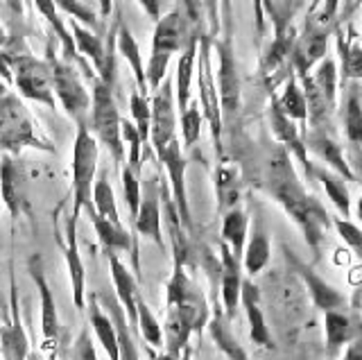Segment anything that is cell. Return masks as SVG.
Returning <instances> with one entry per match:
<instances>
[{"instance_id":"6da1fadb","label":"cell","mask_w":362,"mask_h":360,"mask_svg":"<svg viewBox=\"0 0 362 360\" xmlns=\"http://www.w3.org/2000/svg\"><path fill=\"white\" fill-rule=\"evenodd\" d=\"M263 188L279 202L283 211L301 229L313 254L320 256L322 243L326 238V231L331 229L333 220L320 204V199L305 190L292 166V156L281 145L272 148L263 161Z\"/></svg>"},{"instance_id":"7a4b0ae2","label":"cell","mask_w":362,"mask_h":360,"mask_svg":"<svg viewBox=\"0 0 362 360\" xmlns=\"http://www.w3.org/2000/svg\"><path fill=\"white\" fill-rule=\"evenodd\" d=\"M195 32L197 30H190V21L184 16L181 9H173V12L163 14L156 21L150 64H147V69H145L147 88H150L152 93L163 84L168 75V64L173 59V54L184 50L188 39L195 35Z\"/></svg>"},{"instance_id":"3957f363","label":"cell","mask_w":362,"mask_h":360,"mask_svg":"<svg viewBox=\"0 0 362 360\" xmlns=\"http://www.w3.org/2000/svg\"><path fill=\"white\" fill-rule=\"evenodd\" d=\"M120 114L116 98H113V86L93 77V88H90V111L86 125L100 145H105L113 161L122 163L124 159V143L120 132Z\"/></svg>"},{"instance_id":"277c9868","label":"cell","mask_w":362,"mask_h":360,"mask_svg":"<svg viewBox=\"0 0 362 360\" xmlns=\"http://www.w3.org/2000/svg\"><path fill=\"white\" fill-rule=\"evenodd\" d=\"M100 143L90 134L88 125H77V137L73 145V216L95 211L93 207V184L98 173Z\"/></svg>"},{"instance_id":"5b68a950","label":"cell","mask_w":362,"mask_h":360,"mask_svg":"<svg viewBox=\"0 0 362 360\" xmlns=\"http://www.w3.org/2000/svg\"><path fill=\"white\" fill-rule=\"evenodd\" d=\"M48 66L52 75V91L54 98L59 100L66 114L71 116L77 125H86L88 111H90V93L79 77L77 69L66 59L54 57V41L48 43Z\"/></svg>"},{"instance_id":"8992f818","label":"cell","mask_w":362,"mask_h":360,"mask_svg":"<svg viewBox=\"0 0 362 360\" xmlns=\"http://www.w3.org/2000/svg\"><path fill=\"white\" fill-rule=\"evenodd\" d=\"M5 59L9 64L11 82H14L16 91L23 98L41 103L54 111L57 98L52 91V75L48 62L37 59L34 54H5Z\"/></svg>"},{"instance_id":"52a82bcc","label":"cell","mask_w":362,"mask_h":360,"mask_svg":"<svg viewBox=\"0 0 362 360\" xmlns=\"http://www.w3.org/2000/svg\"><path fill=\"white\" fill-rule=\"evenodd\" d=\"M25 145H34V148L41 150H52L50 145H45L41 139H37L32 118L21 100L14 93H9L5 86H0V148L16 156L21 148H25Z\"/></svg>"},{"instance_id":"ba28073f","label":"cell","mask_w":362,"mask_h":360,"mask_svg":"<svg viewBox=\"0 0 362 360\" xmlns=\"http://www.w3.org/2000/svg\"><path fill=\"white\" fill-rule=\"evenodd\" d=\"M218 52V98H220V111H222V125L231 122L240 114V73H238L235 50L231 35H224L215 43Z\"/></svg>"},{"instance_id":"9c48e42d","label":"cell","mask_w":362,"mask_h":360,"mask_svg":"<svg viewBox=\"0 0 362 360\" xmlns=\"http://www.w3.org/2000/svg\"><path fill=\"white\" fill-rule=\"evenodd\" d=\"M331 30V25H322L315 16L305 21V28L301 35H297V41H294V48L290 54V69L297 80L310 75L315 66L326 57Z\"/></svg>"},{"instance_id":"30bf717a","label":"cell","mask_w":362,"mask_h":360,"mask_svg":"<svg viewBox=\"0 0 362 360\" xmlns=\"http://www.w3.org/2000/svg\"><path fill=\"white\" fill-rule=\"evenodd\" d=\"M197 82H199V98L204 105V118L211 122L213 129V143L215 150L222 156V111H220V98H218V84L211 73V41L206 35H199L197 46Z\"/></svg>"},{"instance_id":"8fae6325","label":"cell","mask_w":362,"mask_h":360,"mask_svg":"<svg viewBox=\"0 0 362 360\" xmlns=\"http://www.w3.org/2000/svg\"><path fill=\"white\" fill-rule=\"evenodd\" d=\"M152 118H150V143L154 150V159L163 154L165 145L175 139L177 129V103H175V84L163 80V84L156 88L150 100Z\"/></svg>"},{"instance_id":"7c38bea8","label":"cell","mask_w":362,"mask_h":360,"mask_svg":"<svg viewBox=\"0 0 362 360\" xmlns=\"http://www.w3.org/2000/svg\"><path fill=\"white\" fill-rule=\"evenodd\" d=\"M28 272L34 281V286L39 290V299H41V335H43V347L45 352L54 354L57 347H59V337H62V322H59V313H57V303L54 295L50 290L48 277L43 272V258L41 254H34L28 261Z\"/></svg>"},{"instance_id":"4fadbf2b","label":"cell","mask_w":362,"mask_h":360,"mask_svg":"<svg viewBox=\"0 0 362 360\" xmlns=\"http://www.w3.org/2000/svg\"><path fill=\"white\" fill-rule=\"evenodd\" d=\"M158 166H163L168 170V179H170V190H173V202L179 211L181 224L186 227L188 233H192V216H190V204H188V190H186V168L188 161L186 156L181 154V145L177 139H173L168 145L163 154L158 156Z\"/></svg>"},{"instance_id":"5bb4252c","label":"cell","mask_w":362,"mask_h":360,"mask_svg":"<svg viewBox=\"0 0 362 360\" xmlns=\"http://www.w3.org/2000/svg\"><path fill=\"white\" fill-rule=\"evenodd\" d=\"M161 204H163V186L158 177H150L141 182V207L134 218V227L141 236H147L161 250H165V240L161 233Z\"/></svg>"},{"instance_id":"9a60e30c","label":"cell","mask_w":362,"mask_h":360,"mask_svg":"<svg viewBox=\"0 0 362 360\" xmlns=\"http://www.w3.org/2000/svg\"><path fill=\"white\" fill-rule=\"evenodd\" d=\"M0 195L11 218H21L28 211V175L14 154L0 159Z\"/></svg>"},{"instance_id":"2e32d148","label":"cell","mask_w":362,"mask_h":360,"mask_svg":"<svg viewBox=\"0 0 362 360\" xmlns=\"http://www.w3.org/2000/svg\"><path fill=\"white\" fill-rule=\"evenodd\" d=\"M269 127L274 132V137L279 141L281 148H286L290 156H294L301 166L308 177H313V163L308 159V150H305V143H303V134L299 132L297 122L292 118H288L286 114L281 111L276 98H272L269 103Z\"/></svg>"},{"instance_id":"e0dca14e","label":"cell","mask_w":362,"mask_h":360,"mask_svg":"<svg viewBox=\"0 0 362 360\" xmlns=\"http://www.w3.org/2000/svg\"><path fill=\"white\" fill-rule=\"evenodd\" d=\"M107 258H109V272L113 279V288H116V297L120 301L124 315H127L132 329L139 331V297H141L139 279H136V274H132L127 265L120 261V254L111 252L107 254Z\"/></svg>"},{"instance_id":"ac0fdd59","label":"cell","mask_w":362,"mask_h":360,"mask_svg":"<svg viewBox=\"0 0 362 360\" xmlns=\"http://www.w3.org/2000/svg\"><path fill=\"white\" fill-rule=\"evenodd\" d=\"M288 261L292 263L294 272H297L301 277V281L305 284V288H308L310 297H313V303L317 308H320L322 313H328V310H342L346 306V297L339 292L335 286L328 284L326 279H322L320 274L315 272V269L310 265H305L303 261H299L297 256H292L288 252Z\"/></svg>"},{"instance_id":"d6986e66","label":"cell","mask_w":362,"mask_h":360,"mask_svg":"<svg viewBox=\"0 0 362 360\" xmlns=\"http://www.w3.org/2000/svg\"><path fill=\"white\" fill-rule=\"evenodd\" d=\"M77 216L66 218V245H64V258L68 267V277H71V288H73V303L77 310H86V269L84 261L79 256V245H77Z\"/></svg>"},{"instance_id":"ffe728a7","label":"cell","mask_w":362,"mask_h":360,"mask_svg":"<svg viewBox=\"0 0 362 360\" xmlns=\"http://www.w3.org/2000/svg\"><path fill=\"white\" fill-rule=\"evenodd\" d=\"M303 143H305V150L313 152L320 161H324L333 173L344 177L346 182H356L354 173H351V166L344 156L342 145H337L326 129H308L303 134Z\"/></svg>"},{"instance_id":"44dd1931","label":"cell","mask_w":362,"mask_h":360,"mask_svg":"<svg viewBox=\"0 0 362 360\" xmlns=\"http://www.w3.org/2000/svg\"><path fill=\"white\" fill-rule=\"evenodd\" d=\"M0 360H30V342L23 331L14 277H11V320L0 329Z\"/></svg>"},{"instance_id":"7402d4cb","label":"cell","mask_w":362,"mask_h":360,"mask_svg":"<svg viewBox=\"0 0 362 360\" xmlns=\"http://www.w3.org/2000/svg\"><path fill=\"white\" fill-rule=\"evenodd\" d=\"M240 288H243V265L224 243L220 245V295L224 303V315L233 318L240 306Z\"/></svg>"},{"instance_id":"603a6c76","label":"cell","mask_w":362,"mask_h":360,"mask_svg":"<svg viewBox=\"0 0 362 360\" xmlns=\"http://www.w3.org/2000/svg\"><path fill=\"white\" fill-rule=\"evenodd\" d=\"M88 218H90V224H93L95 236H98V240L102 245V250H105V254H111V252H116V254L132 252V256H134V272H136V277H139L141 274L139 245H136V240H132V236L124 231L122 224H113L107 218L98 216L95 211H90Z\"/></svg>"},{"instance_id":"cb8c5ba5","label":"cell","mask_w":362,"mask_h":360,"mask_svg":"<svg viewBox=\"0 0 362 360\" xmlns=\"http://www.w3.org/2000/svg\"><path fill=\"white\" fill-rule=\"evenodd\" d=\"M240 303H243L245 315H247V322H249V337H252V342L258 344V347L272 349V347H274V340H272V333L267 329L263 308H260V292H258V286L254 284L252 279H243Z\"/></svg>"},{"instance_id":"d4e9b609","label":"cell","mask_w":362,"mask_h":360,"mask_svg":"<svg viewBox=\"0 0 362 360\" xmlns=\"http://www.w3.org/2000/svg\"><path fill=\"white\" fill-rule=\"evenodd\" d=\"M324 333H326V352L335 356L339 349H344L356 335L362 333V324L356 315L344 310H328L324 313Z\"/></svg>"},{"instance_id":"484cf974","label":"cell","mask_w":362,"mask_h":360,"mask_svg":"<svg viewBox=\"0 0 362 360\" xmlns=\"http://www.w3.org/2000/svg\"><path fill=\"white\" fill-rule=\"evenodd\" d=\"M199 35L197 30L186 43V48L181 50V57L177 64V80H175V103L177 111L184 114L190 105V84H192V75H195V64H197V46H199Z\"/></svg>"},{"instance_id":"4316f807","label":"cell","mask_w":362,"mask_h":360,"mask_svg":"<svg viewBox=\"0 0 362 360\" xmlns=\"http://www.w3.org/2000/svg\"><path fill=\"white\" fill-rule=\"evenodd\" d=\"M102 308L107 310V315L111 318L113 326H116V335H118V354H120V360H141V354H139V347H136V340H134V329L127 320V315H124L122 306L118 297H111V295H102Z\"/></svg>"},{"instance_id":"83f0119b","label":"cell","mask_w":362,"mask_h":360,"mask_svg":"<svg viewBox=\"0 0 362 360\" xmlns=\"http://www.w3.org/2000/svg\"><path fill=\"white\" fill-rule=\"evenodd\" d=\"M86 313H88V326H90V331L95 333L98 342L102 344V349H105V354L109 356V360H120L116 326H113L111 318L107 315V310L102 308V303L98 301L95 295L88 299Z\"/></svg>"},{"instance_id":"f1b7e54d","label":"cell","mask_w":362,"mask_h":360,"mask_svg":"<svg viewBox=\"0 0 362 360\" xmlns=\"http://www.w3.org/2000/svg\"><path fill=\"white\" fill-rule=\"evenodd\" d=\"M116 52L122 54L124 62L129 64V69L134 73V80H136V86H139L141 93H150V88H147V77H145V64H143V57H141V48H139V41L134 39L132 30L124 25V21L118 18V30H116Z\"/></svg>"},{"instance_id":"f546056e","label":"cell","mask_w":362,"mask_h":360,"mask_svg":"<svg viewBox=\"0 0 362 360\" xmlns=\"http://www.w3.org/2000/svg\"><path fill=\"white\" fill-rule=\"evenodd\" d=\"M269 236L263 227V222L254 224V231L249 236V240L245 243V252H243V269L249 277H256L258 272H263L265 265L269 263Z\"/></svg>"},{"instance_id":"4dcf8cb0","label":"cell","mask_w":362,"mask_h":360,"mask_svg":"<svg viewBox=\"0 0 362 360\" xmlns=\"http://www.w3.org/2000/svg\"><path fill=\"white\" fill-rule=\"evenodd\" d=\"M247 231H249V218L245 209L235 207L222 213V243L229 247L235 258H243L245 243H247Z\"/></svg>"},{"instance_id":"1f68e13d","label":"cell","mask_w":362,"mask_h":360,"mask_svg":"<svg viewBox=\"0 0 362 360\" xmlns=\"http://www.w3.org/2000/svg\"><path fill=\"white\" fill-rule=\"evenodd\" d=\"M71 35L75 41V48L79 54H84L86 59H90V64L95 66L98 75L105 71V62H107V41L93 35L88 28H84L77 21H71Z\"/></svg>"},{"instance_id":"d6a6232c","label":"cell","mask_w":362,"mask_h":360,"mask_svg":"<svg viewBox=\"0 0 362 360\" xmlns=\"http://www.w3.org/2000/svg\"><path fill=\"white\" fill-rule=\"evenodd\" d=\"M209 333L213 337V342L218 344V349L229 360H249L243 344L238 342V337L231 331L229 318L222 310H215V315L209 320Z\"/></svg>"},{"instance_id":"836d02e7","label":"cell","mask_w":362,"mask_h":360,"mask_svg":"<svg viewBox=\"0 0 362 360\" xmlns=\"http://www.w3.org/2000/svg\"><path fill=\"white\" fill-rule=\"evenodd\" d=\"M215 195H218L220 213L238 207V202H240V175H238L235 166H218V170H215Z\"/></svg>"},{"instance_id":"e575fe53","label":"cell","mask_w":362,"mask_h":360,"mask_svg":"<svg viewBox=\"0 0 362 360\" xmlns=\"http://www.w3.org/2000/svg\"><path fill=\"white\" fill-rule=\"evenodd\" d=\"M313 177L317 182H322L324 190L328 199L333 202V207L337 209V213L342 218H349L351 216V195H349V186H346V179L339 177L337 173L333 170H326V168H320L315 166L313 168Z\"/></svg>"},{"instance_id":"d590c367","label":"cell","mask_w":362,"mask_h":360,"mask_svg":"<svg viewBox=\"0 0 362 360\" xmlns=\"http://www.w3.org/2000/svg\"><path fill=\"white\" fill-rule=\"evenodd\" d=\"M276 103H279L281 111L288 118H292L294 122H301V125H305V120H308V105H305V95H303V88H301L299 80L292 73L288 77L283 93L276 98Z\"/></svg>"},{"instance_id":"8d00e7d4","label":"cell","mask_w":362,"mask_h":360,"mask_svg":"<svg viewBox=\"0 0 362 360\" xmlns=\"http://www.w3.org/2000/svg\"><path fill=\"white\" fill-rule=\"evenodd\" d=\"M337 54L339 75L342 80H362V46L356 41H346L342 32H337Z\"/></svg>"},{"instance_id":"74e56055","label":"cell","mask_w":362,"mask_h":360,"mask_svg":"<svg viewBox=\"0 0 362 360\" xmlns=\"http://www.w3.org/2000/svg\"><path fill=\"white\" fill-rule=\"evenodd\" d=\"M342 125H344V137L349 145L354 148H362V105L358 93H349L344 111H342Z\"/></svg>"},{"instance_id":"f35d334b","label":"cell","mask_w":362,"mask_h":360,"mask_svg":"<svg viewBox=\"0 0 362 360\" xmlns=\"http://www.w3.org/2000/svg\"><path fill=\"white\" fill-rule=\"evenodd\" d=\"M93 207H95L98 216L107 218L113 224H122L118 207H116V195H113V188L109 184L107 175H102L98 182L93 184Z\"/></svg>"},{"instance_id":"ab89813d","label":"cell","mask_w":362,"mask_h":360,"mask_svg":"<svg viewBox=\"0 0 362 360\" xmlns=\"http://www.w3.org/2000/svg\"><path fill=\"white\" fill-rule=\"evenodd\" d=\"M310 80L315 86L324 93V98L331 105H337V82H339V73H337V64L331 57H324L317 64L315 73L310 75Z\"/></svg>"},{"instance_id":"60d3db41","label":"cell","mask_w":362,"mask_h":360,"mask_svg":"<svg viewBox=\"0 0 362 360\" xmlns=\"http://www.w3.org/2000/svg\"><path fill=\"white\" fill-rule=\"evenodd\" d=\"M129 107H132V122L141 134L143 150L150 152V118H152L150 98L136 88V91L132 93V98H129Z\"/></svg>"},{"instance_id":"b9f144b4","label":"cell","mask_w":362,"mask_h":360,"mask_svg":"<svg viewBox=\"0 0 362 360\" xmlns=\"http://www.w3.org/2000/svg\"><path fill=\"white\" fill-rule=\"evenodd\" d=\"M139 333L143 335L147 347H156V349L163 347V326L156 322L143 297H139Z\"/></svg>"},{"instance_id":"7bdbcfd3","label":"cell","mask_w":362,"mask_h":360,"mask_svg":"<svg viewBox=\"0 0 362 360\" xmlns=\"http://www.w3.org/2000/svg\"><path fill=\"white\" fill-rule=\"evenodd\" d=\"M122 193H124V202H127L129 216L134 220L141 207V173H136L127 163L122 166Z\"/></svg>"},{"instance_id":"ee69618b","label":"cell","mask_w":362,"mask_h":360,"mask_svg":"<svg viewBox=\"0 0 362 360\" xmlns=\"http://www.w3.org/2000/svg\"><path fill=\"white\" fill-rule=\"evenodd\" d=\"M54 5L59 12L73 16V21H77V23H82L84 28H95L100 25V16L90 9L84 0H54Z\"/></svg>"},{"instance_id":"f6af8a7d","label":"cell","mask_w":362,"mask_h":360,"mask_svg":"<svg viewBox=\"0 0 362 360\" xmlns=\"http://www.w3.org/2000/svg\"><path fill=\"white\" fill-rule=\"evenodd\" d=\"M120 132H122V143L129 148L127 166H132L136 173H141L143 170V163H141V152H143L141 134H139V129H136V125L132 120H120Z\"/></svg>"},{"instance_id":"bcb514c9","label":"cell","mask_w":362,"mask_h":360,"mask_svg":"<svg viewBox=\"0 0 362 360\" xmlns=\"http://www.w3.org/2000/svg\"><path fill=\"white\" fill-rule=\"evenodd\" d=\"M179 116H181V134H184V143H186V148H192V145L197 143L199 134H202V120H204L202 109L197 103H190L188 109Z\"/></svg>"},{"instance_id":"7dc6e473","label":"cell","mask_w":362,"mask_h":360,"mask_svg":"<svg viewBox=\"0 0 362 360\" xmlns=\"http://www.w3.org/2000/svg\"><path fill=\"white\" fill-rule=\"evenodd\" d=\"M333 227L337 229L339 238L351 247V252H354L362 261V229L358 227V224L351 222L349 218H335Z\"/></svg>"},{"instance_id":"c3c4849f","label":"cell","mask_w":362,"mask_h":360,"mask_svg":"<svg viewBox=\"0 0 362 360\" xmlns=\"http://www.w3.org/2000/svg\"><path fill=\"white\" fill-rule=\"evenodd\" d=\"M68 358H71V360H98L93 337H90V326H84V329L79 331V335L75 337V342L71 344Z\"/></svg>"},{"instance_id":"681fc988","label":"cell","mask_w":362,"mask_h":360,"mask_svg":"<svg viewBox=\"0 0 362 360\" xmlns=\"http://www.w3.org/2000/svg\"><path fill=\"white\" fill-rule=\"evenodd\" d=\"M254 3V21L258 37H263L265 32V9H272V0H252Z\"/></svg>"},{"instance_id":"f907efd6","label":"cell","mask_w":362,"mask_h":360,"mask_svg":"<svg viewBox=\"0 0 362 360\" xmlns=\"http://www.w3.org/2000/svg\"><path fill=\"white\" fill-rule=\"evenodd\" d=\"M337 9H339V0H324L320 14H317L315 18L320 21L322 25H331L333 18L337 16Z\"/></svg>"},{"instance_id":"816d5d0a","label":"cell","mask_w":362,"mask_h":360,"mask_svg":"<svg viewBox=\"0 0 362 360\" xmlns=\"http://www.w3.org/2000/svg\"><path fill=\"white\" fill-rule=\"evenodd\" d=\"M139 5L143 7V12L150 16L154 23L163 16V0H139Z\"/></svg>"},{"instance_id":"f5cc1de1","label":"cell","mask_w":362,"mask_h":360,"mask_svg":"<svg viewBox=\"0 0 362 360\" xmlns=\"http://www.w3.org/2000/svg\"><path fill=\"white\" fill-rule=\"evenodd\" d=\"M339 360H362V333L356 335L354 340L346 344V352Z\"/></svg>"},{"instance_id":"db71d44e","label":"cell","mask_w":362,"mask_h":360,"mask_svg":"<svg viewBox=\"0 0 362 360\" xmlns=\"http://www.w3.org/2000/svg\"><path fill=\"white\" fill-rule=\"evenodd\" d=\"M220 5H222L224 35H231V14H233V9H231V0H220Z\"/></svg>"},{"instance_id":"11a10c76","label":"cell","mask_w":362,"mask_h":360,"mask_svg":"<svg viewBox=\"0 0 362 360\" xmlns=\"http://www.w3.org/2000/svg\"><path fill=\"white\" fill-rule=\"evenodd\" d=\"M100 3V18H107L113 12V0H98Z\"/></svg>"},{"instance_id":"9f6ffc18","label":"cell","mask_w":362,"mask_h":360,"mask_svg":"<svg viewBox=\"0 0 362 360\" xmlns=\"http://www.w3.org/2000/svg\"><path fill=\"white\" fill-rule=\"evenodd\" d=\"M5 41H7V35H5V28H3V25H0V48H3V46H5Z\"/></svg>"},{"instance_id":"6f0895ef","label":"cell","mask_w":362,"mask_h":360,"mask_svg":"<svg viewBox=\"0 0 362 360\" xmlns=\"http://www.w3.org/2000/svg\"><path fill=\"white\" fill-rule=\"evenodd\" d=\"M154 360H179V358H175V356H170V354H165V352H163L161 356H156Z\"/></svg>"},{"instance_id":"680465c9","label":"cell","mask_w":362,"mask_h":360,"mask_svg":"<svg viewBox=\"0 0 362 360\" xmlns=\"http://www.w3.org/2000/svg\"><path fill=\"white\" fill-rule=\"evenodd\" d=\"M358 218H360V222H362V197L358 199Z\"/></svg>"},{"instance_id":"91938a15","label":"cell","mask_w":362,"mask_h":360,"mask_svg":"<svg viewBox=\"0 0 362 360\" xmlns=\"http://www.w3.org/2000/svg\"><path fill=\"white\" fill-rule=\"evenodd\" d=\"M320 3H322V0H310V9H313V12H315L317 7H320Z\"/></svg>"}]
</instances>
